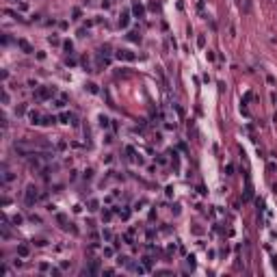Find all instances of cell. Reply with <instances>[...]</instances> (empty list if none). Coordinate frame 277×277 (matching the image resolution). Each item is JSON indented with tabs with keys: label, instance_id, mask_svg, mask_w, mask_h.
Returning <instances> with one entry per match:
<instances>
[{
	"label": "cell",
	"instance_id": "obj_1",
	"mask_svg": "<svg viewBox=\"0 0 277 277\" xmlns=\"http://www.w3.org/2000/svg\"><path fill=\"white\" fill-rule=\"evenodd\" d=\"M37 197H39V193H37V188L33 186V184H28V186H26V191H24V199H26V204H35L37 201Z\"/></svg>",
	"mask_w": 277,
	"mask_h": 277
},
{
	"label": "cell",
	"instance_id": "obj_2",
	"mask_svg": "<svg viewBox=\"0 0 277 277\" xmlns=\"http://www.w3.org/2000/svg\"><path fill=\"white\" fill-rule=\"evenodd\" d=\"M54 93H57V89H54V87H43V89L37 91V98H39V100H48V98H52Z\"/></svg>",
	"mask_w": 277,
	"mask_h": 277
},
{
	"label": "cell",
	"instance_id": "obj_3",
	"mask_svg": "<svg viewBox=\"0 0 277 277\" xmlns=\"http://www.w3.org/2000/svg\"><path fill=\"white\" fill-rule=\"evenodd\" d=\"M115 57H117L119 61H134V54H132L130 50H117Z\"/></svg>",
	"mask_w": 277,
	"mask_h": 277
},
{
	"label": "cell",
	"instance_id": "obj_4",
	"mask_svg": "<svg viewBox=\"0 0 277 277\" xmlns=\"http://www.w3.org/2000/svg\"><path fill=\"white\" fill-rule=\"evenodd\" d=\"M132 13H134L136 17H143V15H145V7H143L141 2H134V4H132Z\"/></svg>",
	"mask_w": 277,
	"mask_h": 277
},
{
	"label": "cell",
	"instance_id": "obj_5",
	"mask_svg": "<svg viewBox=\"0 0 277 277\" xmlns=\"http://www.w3.org/2000/svg\"><path fill=\"white\" fill-rule=\"evenodd\" d=\"M17 45H20V48H22L26 54H31V52H33V45L26 41V39H17Z\"/></svg>",
	"mask_w": 277,
	"mask_h": 277
},
{
	"label": "cell",
	"instance_id": "obj_6",
	"mask_svg": "<svg viewBox=\"0 0 277 277\" xmlns=\"http://www.w3.org/2000/svg\"><path fill=\"white\" fill-rule=\"evenodd\" d=\"M28 251H31V249L26 247V245H20V247H17V255H22V258L28 255Z\"/></svg>",
	"mask_w": 277,
	"mask_h": 277
},
{
	"label": "cell",
	"instance_id": "obj_7",
	"mask_svg": "<svg viewBox=\"0 0 277 277\" xmlns=\"http://www.w3.org/2000/svg\"><path fill=\"white\" fill-rule=\"evenodd\" d=\"M251 197H253V188H251V184L247 182V188H245V199L249 201V199H251Z\"/></svg>",
	"mask_w": 277,
	"mask_h": 277
},
{
	"label": "cell",
	"instance_id": "obj_8",
	"mask_svg": "<svg viewBox=\"0 0 277 277\" xmlns=\"http://www.w3.org/2000/svg\"><path fill=\"white\" fill-rule=\"evenodd\" d=\"M128 22H130V15L121 13V17H119V26H128Z\"/></svg>",
	"mask_w": 277,
	"mask_h": 277
},
{
	"label": "cell",
	"instance_id": "obj_9",
	"mask_svg": "<svg viewBox=\"0 0 277 277\" xmlns=\"http://www.w3.org/2000/svg\"><path fill=\"white\" fill-rule=\"evenodd\" d=\"M2 180H4V182H13V180H15V175H13L11 171H7V169H4V173H2Z\"/></svg>",
	"mask_w": 277,
	"mask_h": 277
},
{
	"label": "cell",
	"instance_id": "obj_10",
	"mask_svg": "<svg viewBox=\"0 0 277 277\" xmlns=\"http://www.w3.org/2000/svg\"><path fill=\"white\" fill-rule=\"evenodd\" d=\"M98 208H100V201H98V199H91V201H89V210H91V212H95Z\"/></svg>",
	"mask_w": 277,
	"mask_h": 277
},
{
	"label": "cell",
	"instance_id": "obj_11",
	"mask_svg": "<svg viewBox=\"0 0 277 277\" xmlns=\"http://www.w3.org/2000/svg\"><path fill=\"white\" fill-rule=\"evenodd\" d=\"M266 171H269V173H275V171H277V162H273V160H271L269 165H266Z\"/></svg>",
	"mask_w": 277,
	"mask_h": 277
},
{
	"label": "cell",
	"instance_id": "obj_12",
	"mask_svg": "<svg viewBox=\"0 0 277 277\" xmlns=\"http://www.w3.org/2000/svg\"><path fill=\"white\" fill-rule=\"evenodd\" d=\"M100 128H108V117L100 115Z\"/></svg>",
	"mask_w": 277,
	"mask_h": 277
},
{
	"label": "cell",
	"instance_id": "obj_13",
	"mask_svg": "<svg viewBox=\"0 0 277 277\" xmlns=\"http://www.w3.org/2000/svg\"><path fill=\"white\" fill-rule=\"evenodd\" d=\"M117 264H119V266H126V264H128V258H126V255H119V258H117Z\"/></svg>",
	"mask_w": 277,
	"mask_h": 277
},
{
	"label": "cell",
	"instance_id": "obj_14",
	"mask_svg": "<svg viewBox=\"0 0 277 277\" xmlns=\"http://www.w3.org/2000/svg\"><path fill=\"white\" fill-rule=\"evenodd\" d=\"M128 39L130 41H141V37H138L136 33H128Z\"/></svg>",
	"mask_w": 277,
	"mask_h": 277
},
{
	"label": "cell",
	"instance_id": "obj_15",
	"mask_svg": "<svg viewBox=\"0 0 277 277\" xmlns=\"http://www.w3.org/2000/svg\"><path fill=\"white\" fill-rule=\"evenodd\" d=\"M87 89L91 91V93H98V87L93 85V82H89V85H87Z\"/></svg>",
	"mask_w": 277,
	"mask_h": 277
},
{
	"label": "cell",
	"instance_id": "obj_16",
	"mask_svg": "<svg viewBox=\"0 0 277 277\" xmlns=\"http://www.w3.org/2000/svg\"><path fill=\"white\" fill-rule=\"evenodd\" d=\"M48 41H50L52 45H57V43H59V37H54V35H50V37H48Z\"/></svg>",
	"mask_w": 277,
	"mask_h": 277
},
{
	"label": "cell",
	"instance_id": "obj_17",
	"mask_svg": "<svg viewBox=\"0 0 277 277\" xmlns=\"http://www.w3.org/2000/svg\"><path fill=\"white\" fill-rule=\"evenodd\" d=\"M54 104H57V108H63V106H65V98H61V100H57V102H54Z\"/></svg>",
	"mask_w": 277,
	"mask_h": 277
},
{
	"label": "cell",
	"instance_id": "obj_18",
	"mask_svg": "<svg viewBox=\"0 0 277 277\" xmlns=\"http://www.w3.org/2000/svg\"><path fill=\"white\" fill-rule=\"evenodd\" d=\"M104 255H106V258L113 255V247H104Z\"/></svg>",
	"mask_w": 277,
	"mask_h": 277
},
{
	"label": "cell",
	"instance_id": "obj_19",
	"mask_svg": "<svg viewBox=\"0 0 277 277\" xmlns=\"http://www.w3.org/2000/svg\"><path fill=\"white\" fill-rule=\"evenodd\" d=\"M102 236H104V241H110V238H113V234H110L108 229H104V232H102Z\"/></svg>",
	"mask_w": 277,
	"mask_h": 277
},
{
	"label": "cell",
	"instance_id": "obj_20",
	"mask_svg": "<svg viewBox=\"0 0 277 277\" xmlns=\"http://www.w3.org/2000/svg\"><path fill=\"white\" fill-rule=\"evenodd\" d=\"M206 59H208V61H214V52L208 50V52H206Z\"/></svg>",
	"mask_w": 277,
	"mask_h": 277
},
{
	"label": "cell",
	"instance_id": "obj_21",
	"mask_svg": "<svg viewBox=\"0 0 277 277\" xmlns=\"http://www.w3.org/2000/svg\"><path fill=\"white\" fill-rule=\"evenodd\" d=\"M143 264L147 266V269H150V266H152V258H143Z\"/></svg>",
	"mask_w": 277,
	"mask_h": 277
},
{
	"label": "cell",
	"instance_id": "obj_22",
	"mask_svg": "<svg viewBox=\"0 0 277 277\" xmlns=\"http://www.w3.org/2000/svg\"><path fill=\"white\" fill-rule=\"evenodd\" d=\"M50 269H52L50 264H39V271H50Z\"/></svg>",
	"mask_w": 277,
	"mask_h": 277
},
{
	"label": "cell",
	"instance_id": "obj_23",
	"mask_svg": "<svg viewBox=\"0 0 277 277\" xmlns=\"http://www.w3.org/2000/svg\"><path fill=\"white\" fill-rule=\"evenodd\" d=\"M57 219H59V223H67V219H65V214H57Z\"/></svg>",
	"mask_w": 277,
	"mask_h": 277
},
{
	"label": "cell",
	"instance_id": "obj_24",
	"mask_svg": "<svg viewBox=\"0 0 277 277\" xmlns=\"http://www.w3.org/2000/svg\"><path fill=\"white\" fill-rule=\"evenodd\" d=\"M110 217H113V212H108V210H106V212H104V214H102V219H104V221H108Z\"/></svg>",
	"mask_w": 277,
	"mask_h": 277
},
{
	"label": "cell",
	"instance_id": "obj_25",
	"mask_svg": "<svg viewBox=\"0 0 277 277\" xmlns=\"http://www.w3.org/2000/svg\"><path fill=\"white\" fill-rule=\"evenodd\" d=\"M2 102L9 104V93H7V91H2Z\"/></svg>",
	"mask_w": 277,
	"mask_h": 277
},
{
	"label": "cell",
	"instance_id": "obj_26",
	"mask_svg": "<svg viewBox=\"0 0 277 277\" xmlns=\"http://www.w3.org/2000/svg\"><path fill=\"white\" fill-rule=\"evenodd\" d=\"M13 223H15V225H20V223H22V217H20V214L13 217Z\"/></svg>",
	"mask_w": 277,
	"mask_h": 277
},
{
	"label": "cell",
	"instance_id": "obj_27",
	"mask_svg": "<svg viewBox=\"0 0 277 277\" xmlns=\"http://www.w3.org/2000/svg\"><path fill=\"white\" fill-rule=\"evenodd\" d=\"M63 45H65V50H67V52H71V41H65Z\"/></svg>",
	"mask_w": 277,
	"mask_h": 277
}]
</instances>
